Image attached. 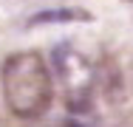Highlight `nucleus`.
<instances>
[{
    "label": "nucleus",
    "instance_id": "nucleus-1",
    "mask_svg": "<svg viewBox=\"0 0 133 127\" xmlns=\"http://www.w3.org/2000/svg\"><path fill=\"white\" fill-rule=\"evenodd\" d=\"M3 93L17 119H40L54 96L51 74L37 51H17L3 62Z\"/></svg>",
    "mask_w": 133,
    "mask_h": 127
},
{
    "label": "nucleus",
    "instance_id": "nucleus-2",
    "mask_svg": "<svg viewBox=\"0 0 133 127\" xmlns=\"http://www.w3.org/2000/svg\"><path fill=\"white\" fill-rule=\"evenodd\" d=\"M130 82H133V59H130Z\"/></svg>",
    "mask_w": 133,
    "mask_h": 127
}]
</instances>
